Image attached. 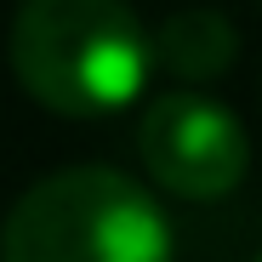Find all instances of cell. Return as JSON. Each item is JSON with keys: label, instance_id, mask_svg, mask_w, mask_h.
<instances>
[{"label": "cell", "instance_id": "obj_5", "mask_svg": "<svg viewBox=\"0 0 262 262\" xmlns=\"http://www.w3.org/2000/svg\"><path fill=\"white\" fill-rule=\"evenodd\" d=\"M256 262H262V256H256Z\"/></svg>", "mask_w": 262, "mask_h": 262}, {"label": "cell", "instance_id": "obj_4", "mask_svg": "<svg viewBox=\"0 0 262 262\" xmlns=\"http://www.w3.org/2000/svg\"><path fill=\"white\" fill-rule=\"evenodd\" d=\"M239 57V34L223 12L211 6H188V12H171L154 29V63L177 80H216L228 63Z\"/></svg>", "mask_w": 262, "mask_h": 262}, {"label": "cell", "instance_id": "obj_2", "mask_svg": "<svg viewBox=\"0 0 262 262\" xmlns=\"http://www.w3.org/2000/svg\"><path fill=\"white\" fill-rule=\"evenodd\" d=\"M160 200L108 165L40 177L0 223V262H171Z\"/></svg>", "mask_w": 262, "mask_h": 262}, {"label": "cell", "instance_id": "obj_1", "mask_svg": "<svg viewBox=\"0 0 262 262\" xmlns=\"http://www.w3.org/2000/svg\"><path fill=\"white\" fill-rule=\"evenodd\" d=\"M12 74L63 120L120 114L154 74V34L125 0H23L12 17Z\"/></svg>", "mask_w": 262, "mask_h": 262}, {"label": "cell", "instance_id": "obj_3", "mask_svg": "<svg viewBox=\"0 0 262 262\" xmlns=\"http://www.w3.org/2000/svg\"><path fill=\"white\" fill-rule=\"evenodd\" d=\"M143 171L177 200H223L251 165L245 125L205 92H165L137 120Z\"/></svg>", "mask_w": 262, "mask_h": 262}]
</instances>
